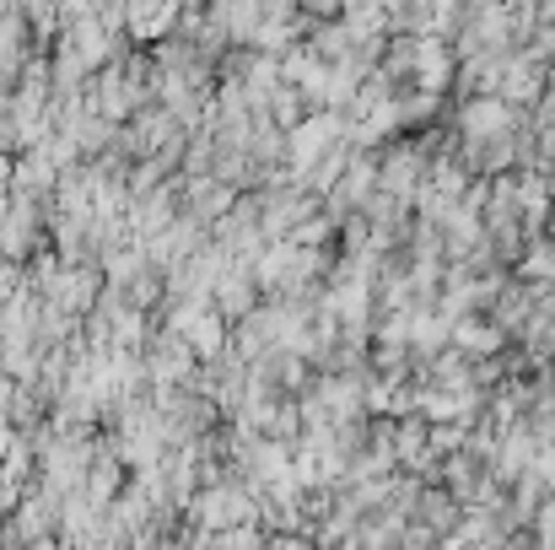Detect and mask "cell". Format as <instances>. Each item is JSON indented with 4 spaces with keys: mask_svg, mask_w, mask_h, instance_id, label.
I'll use <instances>...</instances> for the list:
<instances>
[{
    "mask_svg": "<svg viewBox=\"0 0 555 550\" xmlns=\"http://www.w3.org/2000/svg\"><path fill=\"white\" fill-rule=\"evenodd\" d=\"M453 125H459L464 141H491V136H513V130L524 125V114H518L507 98H496V92H469V98L459 103Z\"/></svg>",
    "mask_w": 555,
    "mask_h": 550,
    "instance_id": "6da1fadb",
    "label": "cell"
},
{
    "mask_svg": "<svg viewBox=\"0 0 555 550\" xmlns=\"http://www.w3.org/2000/svg\"><path fill=\"white\" fill-rule=\"evenodd\" d=\"M415 87H426V92H442L448 81H453V71H459V54L442 43V38H431V33H415Z\"/></svg>",
    "mask_w": 555,
    "mask_h": 550,
    "instance_id": "7a4b0ae2",
    "label": "cell"
},
{
    "mask_svg": "<svg viewBox=\"0 0 555 550\" xmlns=\"http://www.w3.org/2000/svg\"><path fill=\"white\" fill-rule=\"evenodd\" d=\"M448 346H459L464 357H502V346H507V330H502L496 319H475V314H464V319H453V335H448Z\"/></svg>",
    "mask_w": 555,
    "mask_h": 550,
    "instance_id": "3957f363",
    "label": "cell"
},
{
    "mask_svg": "<svg viewBox=\"0 0 555 550\" xmlns=\"http://www.w3.org/2000/svg\"><path fill=\"white\" fill-rule=\"evenodd\" d=\"M534 60H545V65H555V22H540L534 33H529V43H524Z\"/></svg>",
    "mask_w": 555,
    "mask_h": 550,
    "instance_id": "277c9868",
    "label": "cell"
},
{
    "mask_svg": "<svg viewBox=\"0 0 555 550\" xmlns=\"http://www.w3.org/2000/svg\"><path fill=\"white\" fill-rule=\"evenodd\" d=\"M313 5H319V11H340V0H313Z\"/></svg>",
    "mask_w": 555,
    "mask_h": 550,
    "instance_id": "5b68a950",
    "label": "cell"
}]
</instances>
